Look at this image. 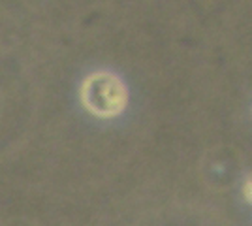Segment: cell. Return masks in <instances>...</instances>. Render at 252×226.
Masks as SVG:
<instances>
[{
    "mask_svg": "<svg viewBox=\"0 0 252 226\" xmlns=\"http://www.w3.org/2000/svg\"><path fill=\"white\" fill-rule=\"evenodd\" d=\"M79 100L91 115L98 119H115L128 108V87L113 72L98 70L83 79Z\"/></svg>",
    "mask_w": 252,
    "mask_h": 226,
    "instance_id": "1",
    "label": "cell"
},
{
    "mask_svg": "<svg viewBox=\"0 0 252 226\" xmlns=\"http://www.w3.org/2000/svg\"><path fill=\"white\" fill-rule=\"evenodd\" d=\"M243 194H245L247 202L252 205V173L247 175V179H245V183H243Z\"/></svg>",
    "mask_w": 252,
    "mask_h": 226,
    "instance_id": "2",
    "label": "cell"
}]
</instances>
